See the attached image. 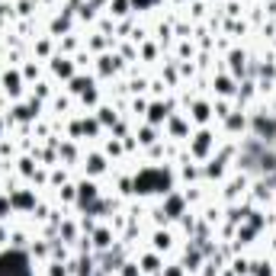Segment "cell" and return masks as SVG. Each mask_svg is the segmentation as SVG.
I'll return each instance as SVG.
<instances>
[{
    "instance_id": "4",
    "label": "cell",
    "mask_w": 276,
    "mask_h": 276,
    "mask_svg": "<svg viewBox=\"0 0 276 276\" xmlns=\"http://www.w3.org/2000/svg\"><path fill=\"white\" fill-rule=\"evenodd\" d=\"M52 68H55V74H61V77H71L74 64L68 61V58H55V64H52Z\"/></svg>"
},
{
    "instance_id": "5",
    "label": "cell",
    "mask_w": 276,
    "mask_h": 276,
    "mask_svg": "<svg viewBox=\"0 0 276 276\" xmlns=\"http://www.w3.org/2000/svg\"><path fill=\"white\" fill-rule=\"evenodd\" d=\"M154 247H158V251L170 247V234H167V231H158V234H154Z\"/></svg>"
},
{
    "instance_id": "9",
    "label": "cell",
    "mask_w": 276,
    "mask_h": 276,
    "mask_svg": "<svg viewBox=\"0 0 276 276\" xmlns=\"http://www.w3.org/2000/svg\"><path fill=\"white\" fill-rule=\"evenodd\" d=\"M141 264H145V267H141L145 273H154V270H161V267H158V257H145Z\"/></svg>"
},
{
    "instance_id": "6",
    "label": "cell",
    "mask_w": 276,
    "mask_h": 276,
    "mask_svg": "<svg viewBox=\"0 0 276 276\" xmlns=\"http://www.w3.org/2000/svg\"><path fill=\"white\" fill-rule=\"evenodd\" d=\"M193 119H196V122H206V119H209V106H206V103H196V110H193Z\"/></svg>"
},
{
    "instance_id": "3",
    "label": "cell",
    "mask_w": 276,
    "mask_h": 276,
    "mask_svg": "<svg viewBox=\"0 0 276 276\" xmlns=\"http://www.w3.org/2000/svg\"><path fill=\"white\" fill-rule=\"evenodd\" d=\"M103 170H106V161L100 154H90L87 158V173H103Z\"/></svg>"
},
{
    "instance_id": "2",
    "label": "cell",
    "mask_w": 276,
    "mask_h": 276,
    "mask_svg": "<svg viewBox=\"0 0 276 276\" xmlns=\"http://www.w3.org/2000/svg\"><path fill=\"white\" fill-rule=\"evenodd\" d=\"M209 145H212V135H209V132H199L190 151H193V154H206V151H209Z\"/></svg>"
},
{
    "instance_id": "1",
    "label": "cell",
    "mask_w": 276,
    "mask_h": 276,
    "mask_svg": "<svg viewBox=\"0 0 276 276\" xmlns=\"http://www.w3.org/2000/svg\"><path fill=\"white\" fill-rule=\"evenodd\" d=\"M167 177L164 170H141L135 177V193H167Z\"/></svg>"
},
{
    "instance_id": "8",
    "label": "cell",
    "mask_w": 276,
    "mask_h": 276,
    "mask_svg": "<svg viewBox=\"0 0 276 276\" xmlns=\"http://www.w3.org/2000/svg\"><path fill=\"white\" fill-rule=\"evenodd\" d=\"M93 241H97V247H110V244H112V241H110V231H106V228H103V231H97V238H93Z\"/></svg>"
},
{
    "instance_id": "7",
    "label": "cell",
    "mask_w": 276,
    "mask_h": 276,
    "mask_svg": "<svg viewBox=\"0 0 276 276\" xmlns=\"http://www.w3.org/2000/svg\"><path fill=\"white\" fill-rule=\"evenodd\" d=\"M125 6H129V0H112V3H110V13L122 16V13H125Z\"/></svg>"
},
{
    "instance_id": "10",
    "label": "cell",
    "mask_w": 276,
    "mask_h": 276,
    "mask_svg": "<svg viewBox=\"0 0 276 276\" xmlns=\"http://www.w3.org/2000/svg\"><path fill=\"white\" fill-rule=\"evenodd\" d=\"M132 3H135V6H151L154 0H132Z\"/></svg>"
},
{
    "instance_id": "11",
    "label": "cell",
    "mask_w": 276,
    "mask_h": 276,
    "mask_svg": "<svg viewBox=\"0 0 276 276\" xmlns=\"http://www.w3.org/2000/svg\"><path fill=\"white\" fill-rule=\"evenodd\" d=\"M0 238H3V231H0Z\"/></svg>"
}]
</instances>
